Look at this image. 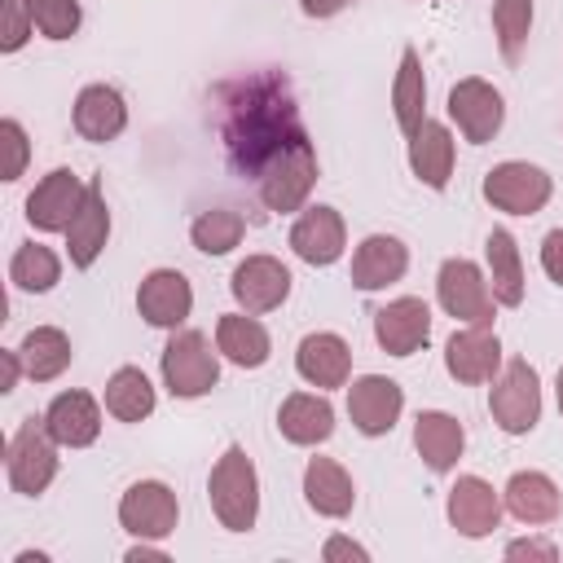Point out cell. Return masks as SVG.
<instances>
[{"instance_id": "cell-1", "label": "cell", "mask_w": 563, "mask_h": 563, "mask_svg": "<svg viewBox=\"0 0 563 563\" xmlns=\"http://www.w3.org/2000/svg\"><path fill=\"white\" fill-rule=\"evenodd\" d=\"M220 141L238 176L260 180L282 154L308 141L282 75H251L220 88Z\"/></svg>"}, {"instance_id": "cell-2", "label": "cell", "mask_w": 563, "mask_h": 563, "mask_svg": "<svg viewBox=\"0 0 563 563\" xmlns=\"http://www.w3.org/2000/svg\"><path fill=\"white\" fill-rule=\"evenodd\" d=\"M207 497H211V510L220 519V528L229 532H251L255 519H260V475H255V462L246 457L242 444H229L216 466H211V479H207Z\"/></svg>"}, {"instance_id": "cell-3", "label": "cell", "mask_w": 563, "mask_h": 563, "mask_svg": "<svg viewBox=\"0 0 563 563\" xmlns=\"http://www.w3.org/2000/svg\"><path fill=\"white\" fill-rule=\"evenodd\" d=\"M163 383L180 400H198L220 383V347L211 352V339L202 330H172L163 347Z\"/></svg>"}, {"instance_id": "cell-4", "label": "cell", "mask_w": 563, "mask_h": 563, "mask_svg": "<svg viewBox=\"0 0 563 563\" xmlns=\"http://www.w3.org/2000/svg\"><path fill=\"white\" fill-rule=\"evenodd\" d=\"M488 413L506 435H528L541 422V378L537 369L515 356L501 365V374L488 387Z\"/></svg>"}, {"instance_id": "cell-5", "label": "cell", "mask_w": 563, "mask_h": 563, "mask_svg": "<svg viewBox=\"0 0 563 563\" xmlns=\"http://www.w3.org/2000/svg\"><path fill=\"white\" fill-rule=\"evenodd\" d=\"M9 484L13 493L22 497H40L53 479H57V440L48 435L44 427V413L40 418H26L13 440H9Z\"/></svg>"}, {"instance_id": "cell-6", "label": "cell", "mask_w": 563, "mask_h": 563, "mask_svg": "<svg viewBox=\"0 0 563 563\" xmlns=\"http://www.w3.org/2000/svg\"><path fill=\"white\" fill-rule=\"evenodd\" d=\"M435 295H440V308L462 321V325H493V290H488V273L475 264V260H444L440 264V277H435Z\"/></svg>"}, {"instance_id": "cell-7", "label": "cell", "mask_w": 563, "mask_h": 563, "mask_svg": "<svg viewBox=\"0 0 563 563\" xmlns=\"http://www.w3.org/2000/svg\"><path fill=\"white\" fill-rule=\"evenodd\" d=\"M176 519H180V501H176V493L163 479H136L119 497V523L136 541H163V537H172L176 532Z\"/></svg>"}, {"instance_id": "cell-8", "label": "cell", "mask_w": 563, "mask_h": 563, "mask_svg": "<svg viewBox=\"0 0 563 563\" xmlns=\"http://www.w3.org/2000/svg\"><path fill=\"white\" fill-rule=\"evenodd\" d=\"M550 194H554V180H550V172L537 167V163L510 158V163H497V167L484 176V198H488L497 211H506V216H537V211L550 202Z\"/></svg>"}, {"instance_id": "cell-9", "label": "cell", "mask_w": 563, "mask_h": 563, "mask_svg": "<svg viewBox=\"0 0 563 563\" xmlns=\"http://www.w3.org/2000/svg\"><path fill=\"white\" fill-rule=\"evenodd\" d=\"M449 119L457 123V132L471 141V145H488L497 132H501V119H506V106H501V92L479 79V75H466L449 88Z\"/></svg>"}, {"instance_id": "cell-10", "label": "cell", "mask_w": 563, "mask_h": 563, "mask_svg": "<svg viewBox=\"0 0 563 563\" xmlns=\"http://www.w3.org/2000/svg\"><path fill=\"white\" fill-rule=\"evenodd\" d=\"M312 185H317V154H312V141H303V145H295L290 154H282L260 180H255V189H260V202L268 207V211H299L303 202H308V194H312Z\"/></svg>"}, {"instance_id": "cell-11", "label": "cell", "mask_w": 563, "mask_h": 563, "mask_svg": "<svg viewBox=\"0 0 563 563\" xmlns=\"http://www.w3.org/2000/svg\"><path fill=\"white\" fill-rule=\"evenodd\" d=\"M84 194H88V185H84L70 167H53V172L26 194V224L40 229V233H66V224L75 220Z\"/></svg>"}, {"instance_id": "cell-12", "label": "cell", "mask_w": 563, "mask_h": 563, "mask_svg": "<svg viewBox=\"0 0 563 563\" xmlns=\"http://www.w3.org/2000/svg\"><path fill=\"white\" fill-rule=\"evenodd\" d=\"M229 290H233V299H238L242 312H255V317L260 312H273L290 295V268L282 260H273V255H246L233 268Z\"/></svg>"}, {"instance_id": "cell-13", "label": "cell", "mask_w": 563, "mask_h": 563, "mask_svg": "<svg viewBox=\"0 0 563 563\" xmlns=\"http://www.w3.org/2000/svg\"><path fill=\"white\" fill-rule=\"evenodd\" d=\"M136 312L158 330H180L194 312V286L180 268H154L136 286Z\"/></svg>"}, {"instance_id": "cell-14", "label": "cell", "mask_w": 563, "mask_h": 563, "mask_svg": "<svg viewBox=\"0 0 563 563\" xmlns=\"http://www.w3.org/2000/svg\"><path fill=\"white\" fill-rule=\"evenodd\" d=\"M444 369L457 383H493L501 374V339L493 325H462L444 343Z\"/></svg>"}, {"instance_id": "cell-15", "label": "cell", "mask_w": 563, "mask_h": 563, "mask_svg": "<svg viewBox=\"0 0 563 563\" xmlns=\"http://www.w3.org/2000/svg\"><path fill=\"white\" fill-rule=\"evenodd\" d=\"M405 409V391L387 374H361L347 387V418L361 435H387Z\"/></svg>"}, {"instance_id": "cell-16", "label": "cell", "mask_w": 563, "mask_h": 563, "mask_svg": "<svg viewBox=\"0 0 563 563\" xmlns=\"http://www.w3.org/2000/svg\"><path fill=\"white\" fill-rule=\"evenodd\" d=\"M444 510H449V523H453L462 537L479 541V537L497 532L506 501H501V493H497L488 479H479V475H457L453 488H449Z\"/></svg>"}, {"instance_id": "cell-17", "label": "cell", "mask_w": 563, "mask_h": 563, "mask_svg": "<svg viewBox=\"0 0 563 563\" xmlns=\"http://www.w3.org/2000/svg\"><path fill=\"white\" fill-rule=\"evenodd\" d=\"M374 339L387 356H413L431 339V308L418 295H400L374 312Z\"/></svg>"}, {"instance_id": "cell-18", "label": "cell", "mask_w": 563, "mask_h": 563, "mask_svg": "<svg viewBox=\"0 0 563 563\" xmlns=\"http://www.w3.org/2000/svg\"><path fill=\"white\" fill-rule=\"evenodd\" d=\"M343 246H347L343 216H339L334 207H325V202L303 207L299 220L290 224V251H295L303 264H312V268L334 264V260L343 255Z\"/></svg>"}, {"instance_id": "cell-19", "label": "cell", "mask_w": 563, "mask_h": 563, "mask_svg": "<svg viewBox=\"0 0 563 563\" xmlns=\"http://www.w3.org/2000/svg\"><path fill=\"white\" fill-rule=\"evenodd\" d=\"M44 427L62 449H88L101 435V405L88 391H57L44 409Z\"/></svg>"}, {"instance_id": "cell-20", "label": "cell", "mask_w": 563, "mask_h": 563, "mask_svg": "<svg viewBox=\"0 0 563 563\" xmlns=\"http://www.w3.org/2000/svg\"><path fill=\"white\" fill-rule=\"evenodd\" d=\"M409 268V246L391 233H369L352 251V286L356 290H387Z\"/></svg>"}, {"instance_id": "cell-21", "label": "cell", "mask_w": 563, "mask_h": 563, "mask_svg": "<svg viewBox=\"0 0 563 563\" xmlns=\"http://www.w3.org/2000/svg\"><path fill=\"white\" fill-rule=\"evenodd\" d=\"M295 369L303 383L312 387H343L347 374H352V352L347 343L334 334V330H317V334H303L299 347H295Z\"/></svg>"}, {"instance_id": "cell-22", "label": "cell", "mask_w": 563, "mask_h": 563, "mask_svg": "<svg viewBox=\"0 0 563 563\" xmlns=\"http://www.w3.org/2000/svg\"><path fill=\"white\" fill-rule=\"evenodd\" d=\"M70 119H75V132H79L84 141L106 145V141H114V136L128 128L123 92H119V88H110V84H88V88H79Z\"/></svg>"}, {"instance_id": "cell-23", "label": "cell", "mask_w": 563, "mask_h": 563, "mask_svg": "<svg viewBox=\"0 0 563 563\" xmlns=\"http://www.w3.org/2000/svg\"><path fill=\"white\" fill-rule=\"evenodd\" d=\"M106 238H110V207H106V194L97 180H88V194L75 211V220L66 224V255L75 268H92L97 255L106 251Z\"/></svg>"}, {"instance_id": "cell-24", "label": "cell", "mask_w": 563, "mask_h": 563, "mask_svg": "<svg viewBox=\"0 0 563 563\" xmlns=\"http://www.w3.org/2000/svg\"><path fill=\"white\" fill-rule=\"evenodd\" d=\"M413 449H418V457H422L435 475H444V471L457 466V457H462V449H466V431H462V422H457L453 413H444V409H422V413L413 418Z\"/></svg>"}, {"instance_id": "cell-25", "label": "cell", "mask_w": 563, "mask_h": 563, "mask_svg": "<svg viewBox=\"0 0 563 563\" xmlns=\"http://www.w3.org/2000/svg\"><path fill=\"white\" fill-rule=\"evenodd\" d=\"M501 501L519 523H554L563 510L559 484L545 471H515L501 488Z\"/></svg>"}, {"instance_id": "cell-26", "label": "cell", "mask_w": 563, "mask_h": 563, "mask_svg": "<svg viewBox=\"0 0 563 563\" xmlns=\"http://www.w3.org/2000/svg\"><path fill=\"white\" fill-rule=\"evenodd\" d=\"M453 132L440 119H422V128L409 136V167L427 189H444L453 176Z\"/></svg>"}, {"instance_id": "cell-27", "label": "cell", "mask_w": 563, "mask_h": 563, "mask_svg": "<svg viewBox=\"0 0 563 563\" xmlns=\"http://www.w3.org/2000/svg\"><path fill=\"white\" fill-rule=\"evenodd\" d=\"M277 427L290 444H325L334 435V405L317 391H290L277 409Z\"/></svg>"}, {"instance_id": "cell-28", "label": "cell", "mask_w": 563, "mask_h": 563, "mask_svg": "<svg viewBox=\"0 0 563 563\" xmlns=\"http://www.w3.org/2000/svg\"><path fill=\"white\" fill-rule=\"evenodd\" d=\"M303 501L325 519H343L356 506V484L334 457H312L303 466Z\"/></svg>"}, {"instance_id": "cell-29", "label": "cell", "mask_w": 563, "mask_h": 563, "mask_svg": "<svg viewBox=\"0 0 563 563\" xmlns=\"http://www.w3.org/2000/svg\"><path fill=\"white\" fill-rule=\"evenodd\" d=\"M216 347L224 361L242 365V369H260L273 352V339L268 330L255 321V312H224L216 321Z\"/></svg>"}, {"instance_id": "cell-30", "label": "cell", "mask_w": 563, "mask_h": 563, "mask_svg": "<svg viewBox=\"0 0 563 563\" xmlns=\"http://www.w3.org/2000/svg\"><path fill=\"white\" fill-rule=\"evenodd\" d=\"M484 264H488V290L501 308H519L523 303V260H519V242L506 229H493L484 238Z\"/></svg>"}, {"instance_id": "cell-31", "label": "cell", "mask_w": 563, "mask_h": 563, "mask_svg": "<svg viewBox=\"0 0 563 563\" xmlns=\"http://www.w3.org/2000/svg\"><path fill=\"white\" fill-rule=\"evenodd\" d=\"M18 356H22L26 378H35V383H53V378L70 365L75 352H70L66 330H57V325H35V330H26Z\"/></svg>"}, {"instance_id": "cell-32", "label": "cell", "mask_w": 563, "mask_h": 563, "mask_svg": "<svg viewBox=\"0 0 563 563\" xmlns=\"http://www.w3.org/2000/svg\"><path fill=\"white\" fill-rule=\"evenodd\" d=\"M154 405H158V396H154V383L145 378V369L119 365V369L110 374V383H106V413H110V418H119V422H141V418L154 413Z\"/></svg>"}, {"instance_id": "cell-33", "label": "cell", "mask_w": 563, "mask_h": 563, "mask_svg": "<svg viewBox=\"0 0 563 563\" xmlns=\"http://www.w3.org/2000/svg\"><path fill=\"white\" fill-rule=\"evenodd\" d=\"M391 110H396V123H400L405 136H413L427 119V79H422L418 48L400 53V70H396V84H391Z\"/></svg>"}, {"instance_id": "cell-34", "label": "cell", "mask_w": 563, "mask_h": 563, "mask_svg": "<svg viewBox=\"0 0 563 563\" xmlns=\"http://www.w3.org/2000/svg\"><path fill=\"white\" fill-rule=\"evenodd\" d=\"M57 277H62V260H57L44 242H22V246L13 251V260H9V282H13L18 290H26V295L53 290Z\"/></svg>"}, {"instance_id": "cell-35", "label": "cell", "mask_w": 563, "mask_h": 563, "mask_svg": "<svg viewBox=\"0 0 563 563\" xmlns=\"http://www.w3.org/2000/svg\"><path fill=\"white\" fill-rule=\"evenodd\" d=\"M242 233H246V220L238 211H229V207H211L189 224V238H194V246L202 255H229L242 242Z\"/></svg>"}, {"instance_id": "cell-36", "label": "cell", "mask_w": 563, "mask_h": 563, "mask_svg": "<svg viewBox=\"0 0 563 563\" xmlns=\"http://www.w3.org/2000/svg\"><path fill=\"white\" fill-rule=\"evenodd\" d=\"M528 31H532V0H493V35L506 62L523 57Z\"/></svg>"}, {"instance_id": "cell-37", "label": "cell", "mask_w": 563, "mask_h": 563, "mask_svg": "<svg viewBox=\"0 0 563 563\" xmlns=\"http://www.w3.org/2000/svg\"><path fill=\"white\" fill-rule=\"evenodd\" d=\"M26 13L44 40H70L84 22L79 0H26Z\"/></svg>"}, {"instance_id": "cell-38", "label": "cell", "mask_w": 563, "mask_h": 563, "mask_svg": "<svg viewBox=\"0 0 563 563\" xmlns=\"http://www.w3.org/2000/svg\"><path fill=\"white\" fill-rule=\"evenodd\" d=\"M0 150H4L0 176L4 180H18L26 172V158H31V141H26V132H22L18 119H0Z\"/></svg>"}, {"instance_id": "cell-39", "label": "cell", "mask_w": 563, "mask_h": 563, "mask_svg": "<svg viewBox=\"0 0 563 563\" xmlns=\"http://www.w3.org/2000/svg\"><path fill=\"white\" fill-rule=\"evenodd\" d=\"M35 22L26 13V0H4L0 4V53H18L31 40Z\"/></svg>"}, {"instance_id": "cell-40", "label": "cell", "mask_w": 563, "mask_h": 563, "mask_svg": "<svg viewBox=\"0 0 563 563\" xmlns=\"http://www.w3.org/2000/svg\"><path fill=\"white\" fill-rule=\"evenodd\" d=\"M541 268L554 286H563V229H550L541 238Z\"/></svg>"}, {"instance_id": "cell-41", "label": "cell", "mask_w": 563, "mask_h": 563, "mask_svg": "<svg viewBox=\"0 0 563 563\" xmlns=\"http://www.w3.org/2000/svg\"><path fill=\"white\" fill-rule=\"evenodd\" d=\"M321 559H325V563H369V550L356 545L352 537H330V541L321 545Z\"/></svg>"}, {"instance_id": "cell-42", "label": "cell", "mask_w": 563, "mask_h": 563, "mask_svg": "<svg viewBox=\"0 0 563 563\" xmlns=\"http://www.w3.org/2000/svg\"><path fill=\"white\" fill-rule=\"evenodd\" d=\"M506 559H541V563H554L559 559V545L554 541H541V537H519L506 545Z\"/></svg>"}, {"instance_id": "cell-43", "label": "cell", "mask_w": 563, "mask_h": 563, "mask_svg": "<svg viewBox=\"0 0 563 563\" xmlns=\"http://www.w3.org/2000/svg\"><path fill=\"white\" fill-rule=\"evenodd\" d=\"M22 374H26L22 369V356L18 352H0V391H13Z\"/></svg>"}, {"instance_id": "cell-44", "label": "cell", "mask_w": 563, "mask_h": 563, "mask_svg": "<svg viewBox=\"0 0 563 563\" xmlns=\"http://www.w3.org/2000/svg\"><path fill=\"white\" fill-rule=\"evenodd\" d=\"M343 4H347V0H299V9H303L308 18H334Z\"/></svg>"}, {"instance_id": "cell-45", "label": "cell", "mask_w": 563, "mask_h": 563, "mask_svg": "<svg viewBox=\"0 0 563 563\" xmlns=\"http://www.w3.org/2000/svg\"><path fill=\"white\" fill-rule=\"evenodd\" d=\"M141 559H154V563H163V559H167V550H158V545H150V541H136V545L128 550V563H141Z\"/></svg>"}, {"instance_id": "cell-46", "label": "cell", "mask_w": 563, "mask_h": 563, "mask_svg": "<svg viewBox=\"0 0 563 563\" xmlns=\"http://www.w3.org/2000/svg\"><path fill=\"white\" fill-rule=\"evenodd\" d=\"M13 563H48V554H40V550H35V554H31V550H22Z\"/></svg>"}, {"instance_id": "cell-47", "label": "cell", "mask_w": 563, "mask_h": 563, "mask_svg": "<svg viewBox=\"0 0 563 563\" xmlns=\"http://www.w3.org/2000/svg\"><path fill=\"white\" fill-rule=\"evenodd\" d=\"M554 396H559V413H563V365H559V383H554Z\"/></svg>"}]
</instances>
